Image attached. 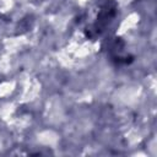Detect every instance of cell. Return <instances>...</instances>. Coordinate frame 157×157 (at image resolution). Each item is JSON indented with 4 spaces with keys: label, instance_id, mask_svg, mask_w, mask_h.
<instances>
[{
    "label": "cell",
    "instance_id": "6da1fadb",
    "mask_svg": "<svg viewBox=\"0 0 157 157\" xmlns=\"http://www.w3.org/2000/svg\"><path fill=\"white\" fill-rule=\"evenodd\" d=\"M117 11H118L117 2L114 0H107L102 5V7L97 15L96 21L90 26V28H87L88 29L87 37L88 38H96L97 36H101L102 32L109 26V23L115 17Z\"/></svg>",
    "mask_w": 157,
    "mask_h": 157
}]
</instances>
